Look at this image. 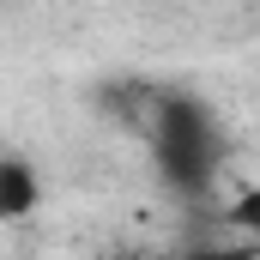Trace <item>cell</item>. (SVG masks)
<instances>
[{"instance_id":"6da1fadb","label":"cell","mask_w":260,"mask_h":260,"mask_svg":"<svg viewBox=\"0 0 260 260\" xmlns=\"http://www.w3.org/2000/svg\"><path fill=\"white\" fill-rule=\"evenodd\" d=\"M157 164H164V176L182 182V188H200V182L212 176V164H218V127H212V115H206L200 103H188V97L164 103Z\"/></svg>"},{"instance_id":"7a4b0ae2","label":"cell","mask_w":260,"mask_h":260,"mask_svg":"<svg viewBox=\"0 0 260 260\" xmlns=\"http://www.w3.org/2000/svg\"><path fill=\"white\" fill-rule=\"evenodd\" d=\"M37 206H43V176H37L24 157H6V164H0V218L18 224V218H30Z\"/></svg>"},{"instance_id":"3957f363","label":"cell","mask_w":260,"mask_h":260,"mask_svg":"<svg viewBox=\"0 0 260 260\" xmlns=\"http://www.w3.org/2000/svg\"><path fill=\"white\" fill-rule=\"evenodd\" d=\"M224 224H230L236 236H248V242L260 248V182H254V188H242V194L224 206Z\"/></svg>"}]
</instances>
